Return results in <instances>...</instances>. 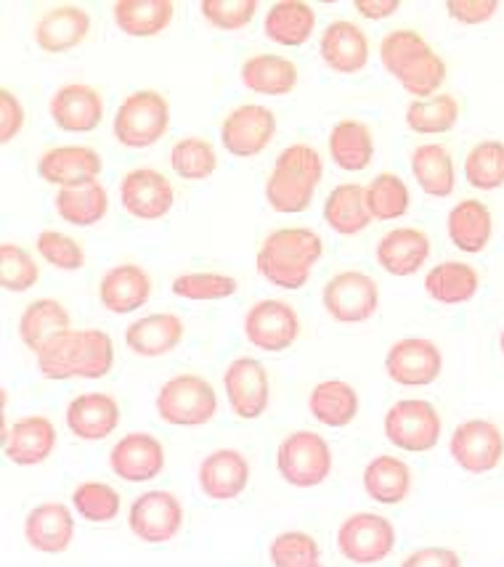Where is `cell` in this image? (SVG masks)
Here are the masks:
<instances>
[{"label":"cell","instance_id":"4316f807","mask_svg":"<svg viewBox=\"0 0 504 567\" xmlns=\"http://www.w3.org/2000/svg\"><path fill=\"white\" fill-rule=\"evenodd\" d=\"M380 268L391 276H414L430 258V236L422 228H391L374 249Z\"/></svg>","mask_w":504,"mask_h":567},{"label":"cell","instance_id":"9f6ffc18","mask_svg":"<svg viewBox=\"0 0 504 567\" xmlns=\"http://www.w3.org/2000/svg\"><path fill=\"white\" fill-rule=\"evenodd\" d=\"M353 9L359 11L364 19L380 22V19L393 17V13L401 9V0H356Z\"/></svg>","mask_w":504,"mask_h":567},{"label":"cell","instance_id":"816d5d0a","mask_svg":"<svg viewBox=\"0 0 504 567\" xmlns=\"http://www.w3.org/2000/svg\"><path fill=\"white\" fill-rule=\"evenodd\" d=\"M258 6V0H202L199 11L215 30L237 32L253 22Z\"/></svg>","mask_w":504,"mask_h":567},{"label":"cell","instance_id":"b9f144b4","mask_svg":"<svg viewBox=\"0 0 504 567\" xmlns=\"http://www.w3.org/2000/svg\"><path fill=\"white\" fill-rule=\"evenodd\" d=\"M460 120V101L449 93H435L430 99L412 101L407 106V127L420 136H439L449 133Z\"/></svg>","mask_w":504,"mask_h":567},{"label":"cell","instance_id":"30bf717a","mask_svg":"<svg viewBox=\"0 0 504 567\" xmlns=\"http://www.w3.org/2000/svg\"><path fill=\"white\" fill-rule=\"evenodd\" d=\"M395 546V528L388 517L374 512H356L342 519L338 528L340 555L353 565H378L391 557Z\"/></svg>","mask_w":504,"mask_h":567},{"label":"cell","instance_id":"d6a6232c","mask_svg":"<svg viewBox=\"0 0 504 567\" xmlns=\"http://www.w3.org/2000/svg\"><path fill=\"white\" fill-rule=\"evenodd\" d=\"M367 496L385 506H399L412 494V467L393 454H380L364 467Z\"/></svg>","mask_w":504,"mask_h":567},{"label":"cell","instance_id":"6da1fadb","mask_svg":"<svg viewBox=\"0 0 504 567\" xmlns=\"http://www.w3.org/2000/svg\"><path fill=\"white\" fill-rule=\"evenodd\" d=\"M43 380H101L114 367V342L104 329H70L35 355Z\"/></svg>","mask_w":504,"mask_h":567},{"label":"cell","instance_id":"f907efd6","mask_svg":"<svg viewBox=\"0 0 504 567\" xmlns=\"http://www.w3.org/2000/svg\"><path fill=\"white\" fill-rule=\"evenodd\" d=\"M35 249L40 258L49 262V266L59 268V271H80L85 266L83 245L64 231H53V228L40 231L35 239Z\"/></svg>","mask_w":504,"mask_h":567},{"label":"cell","instance_id":"e575fe53","mask_svg":"<svg viewBox=\"0 0 504 567\" xmlns=\"http://www.w3.org/2000/svg\"><path fill=\"white\" fill-rule=\"evenodd\" d=\"M316 30V11L302 0H279L268 9L264 32L271 43L285 49H300L311 40Z\"/></svg>","mask_w":504,"mask_h":567},{"label":"cell","instance_id":"1f68e13d","mask_svg":"<svg viewBox=\"0 0 504 567\" xmlns=\"http://www.w3.org/2000/svg\"><path fill=\"white\" fill-rule=\"evenodd\" d=\"M329 157L346 173H361L374 159V136L372 127L361 120L346 117L329 131Z\"/></svg>","mask_w":504,"mask_h":567},{"label":"cell","instance_id":"681fc988","mask_svg":"<svg viewBox=\"0 0 504 567\" xmlns=\"http://www.w3.org/2000/svg\"><path fill=\"white\" fill-rule=\"evenodd\" d=\"M38 281L40 268L35 258H32L24 247L3 241V245H0V287H3L6 292L22 295L30 292Z\"/></svg>","mask_w":504,"mask_h":567},{"label":"cell","instance_id":"ab89813d","mask_svg":"<svg viewBox=\"0 0 504 567\" xmlns=\"http://www.w3.org/2000/svg\"><path fill=\"white\" fill-rule=\"evenodd\" d=\"M412 175L416 186L428 194V197L446 199L454 194L456 171L454 159L446 146L441 144H422L412 152Z\"/></svg>","mask_w":504,"mask_h":567},{"label":"cell","instance_id":"74e56055","mask_svg":"<svg viewBox=\"0 0 504 567\" xmlns=\"http://www.w3.org/2000/svg\"><path fill=\"white\" fill-rule=\"evenodd\" d=\"M481 276L470 262L446 260L439 262L433 271L425 276V292L430 300L441 302V306H465L479 295Z\"/></svg>","mask_w":504,"mask_h":567},{"label":"cell","instance_id":"9c48e42d","mask_svg":"<svg viewBox=\"0 0 504 567\" xmlns=\"http://www.w3.org/2000/svg\"><path fill=\"white\" fill-rule=\"evenodd\" d=\"M321 306L335 321L340 323H364L378 313L380 287L364 271H340L321 289Z\"/></svg>","mask_w":504,"mask_h":567},{"label":"cell","instance_id":"83f0119b","mask_svg":"<svg viewBox=\"0 0 504 567\" xmlns=\"http://www.w3.org/2000/svg\"><path fill=\"white\" fill-rule=\"evenodd\" d=\"M186 323L176 313L141 316L125 329V346L141 358H163L184 342Z\"/></svg>","mask_w":504,"mask_h":567},{"label":"cell","instance_id":"8992f818","mask_svg":"<svg viewBox=\"0 0 504 567\" xmlns=\"http://www.w3.org/2000/svg\"><path fill=\"white\" fill-rule=\"evenodd\" d=\"M171 127V104L157 91L131 93L117 114H114L112 133L127 148H150L165 136Z\"/></svg>","mask_w":504,"mask_h":567},{"label":"cell","instance_id":"277c9868","mask_svg":"<svg viewBox=\"0 0 504 567\" xmlns=\"http://www.w3.org/2000/svg\"><path fill=\"white\" fill-rule=\"evenodd\" d=\"M325 175L321 154L311 144H292L281 148L266 178L268 207L281 215H298L311 207L316 186Z\"/></svg>","mask_w":504,"mask_h":567},{"label":"cell","instance_id":"f35d334b","mask_svg":"<svg viewBox=\"0 0 504 567\" xmlns=\"http://www.w3.org/2000/svg\"><path fill=\"white\" fill-rule=\"evenodd\" d=\"M53 207H56L59 218L70 223V226L89 228L104 220V215L110 213V194H106V188L99 181H91V184L83 186H66L56 192Z\"/></svg>","mask_w":504,"mask_h":567},{"label":"cell","instance_id":"11a10c76","mask_svg":"<svg viewBox=\"0 0 504 567\" xmlns=\"http://www.w3.org/2000/svg\"><path fill=\"white\" fill-rule=\"evenodd\" d=\"M401 567H462V557L449 546H422L403 559Z\"/></svg>","mask_w":504,"mask_h":567},{"label":"cell","instance_id":"cb8c5ba5","mask_svg":"<svg viewBox=\"0 0 504 567\" xmlns=\"http://www.w3.org/2000/svg\"><path fill=\"white\" fill-rule=\"evenodd\" d=\"M59 432L49 416H22L3 435V454L17 467H38L56 451Z\"/></svg>","mask_w":504,"mask_h":567},{"label":"cell","instance_id":"f6af8a7d","mask_svg":"<svg viewBox=\"0 0 504 567\" xmlns=\"http://www.w3.org/2000/svg\"><path fill=\"white\" fill-rule=\"evenodd\" d=\"M171 292L181 297V300L192 302H213V300H226L239 292V281L228 274L218 271H192L181 274L173 279Z\"/></svg>","mask_w":504,"mask_h":567},{"label":"cell","instance_id":"9a60e30c","mask_svg":"<svg viewBox=\"0 0 504 567\" xmlns=\"http://www.w3.org/2000/svg\"><path fill=\"white\" fill-rule=\"evenodd\" d=\"M277 136V114L264 104H239L220 123V144L234 157H258Z\"/></svg>","mask_w":504,"mask_h":567},{"label":"cell","instance_id":"8d00e7d4","mask_svg":"<svg viewBox=\"0 0 504 567\" xmlns=\"http://www.w3.org/2000/svg\"><path fill=\"white\" fill-rule=\"evenodd\" d=\"M325 220L335 234L356 236L367 231L372 223V213L367 205V186L340 184L325 199Z\"/></svg>","mask_w":504,"mask_h":567},{"label":"cell","instance_id":"603a6c76","mask_svg":"<svg viewBox=\"0 0 504 567\" xmlns=\"http://www.w3.org/2000/svg\"><path fill=\"white\" fill-rule=\"evenodd\" d=\"M152 276L136 262H120L101 276L99 302L106 313L125 316L136 313L152 300Z\"/></svg>","mask_w":504,"mask_h":567},{"label":"cell","instance_id":"f1b7e54d","mask_svg":"<svg viewBox=\"0 0 504 567\" xmlns=\"http://www.w3.org/2000/svg\"><path fill=\"white\" fill-rule=\"evenodd\" d=\"M91 32V13L80 6H56L40 13L35 24V43L45 53H66L78 49Z\"/></svg>","mask_w":504,"mask_h":567},{"label":"cell","instance_id":"8fae6325","mask_svg":"<svg viewBox=\"0 0 504 567\" xmlns=\"http://www.w3.org/2000/svg\"><path fill=\"white\" fill-rule=\"evenodd\" d=\"M241 329H245L247 342L253 348L264 350V353H281V350H290L298 342L300 316L290 302L266 297V300H258L247 310Z\"/></svg>","mask_w":504,"mask_h":567},{"label":"cell","instance_id":"52a82bcc","mask_svg":"<svg viewBox=\"0 0 504 567\" xmlns=\"http://www.w3.org/2000/svg\"><path fill=\"white\" fill-rule=\"evenodd\" d=\"M382 430H385L388 443H393L395 449L407 454H425L439 445L443 420L439 409L425 398H403L385 411Z\"/></svg>","mask_w":504,"mask_h":567},{"label":"cell","instance_id":"c3c4849f","mask_svg":"<svg viewBox=\"0 0 504 567\" xmlns=\"http://www.w3.org/2000/svg\"><path fill=\"white\" fill-rule=\"evenodd\" d=\"M268 557L274 567H321L319 542L302 530L279 533L268 546Z\"/></svg>","mask_w":504,"mask_h":567},{"label":"cell","instance_id":"bcb514c9","mask_svg":"<svg viewBox=\"0 0 504 567\" xmlns=\"http://www.w3.org/2000/svg\"><path fill=\"white\" fill-rule=\"evenodd\" d=\"M367 205L372 220H395L409 210V188L401 175L380 173L367 184Z\"/></svg>","mask_w":504,"mask_h":567},{"label":"cell","instance_id":"836d02e7","mask_svg":"<svg viewBox=\"0 0 504 567\" xmlns=\"http://www.w3.org/2000/svg\"><path fill=\"white\" fill-rule=\"evenodd\" d=\"M446 231L452 245L456 249H462V252H483L494 234L492 210H488V205H483L481 199H462L460 205H454L452 213H449Z\"/></svg>","mask_w":504,"mask_h":567},{"label":"cell","instance_id":"7a4b0ae2","mask_svg":"<svg viewBox=\"0 0 504 567\" xmlns=\"http://www.w3.org/2000/svg\"><path fill=\"white\" fill-rule=\"evenodd\" d=\"M380 62L414 101L435 96L449 72L441 53L433 51V45L420 32L407 30V27L382 35Z\"/></svg>","mask_w":504,"mask_h":567},{"label":"cell","instance_id":"4fadbf2b","mask_svg":"<svg viewBox=\"0 0 504 567\" xmlns=\"http://www.w3.org/2000/svg\"><path fill=\"white\" fill-rule=\"evenodd\" d=\"M449 454L460 470L470 475H486L502 464L504 432L492 420H467L454 427Z\"/></svg>","mask_w":504,"mask_h":567},{"label":"cell","instance_id":"d590c367","mask_svg":"<svg viewBox=\"0 0 504 567\" xmlns=\"http://www.w3.org/2000/svg\"><path fill=\"white\" fill-rule=\"evenodd\" d=\"M308 411L325 427L342 430L359 416V393L346 380H325L308 395Z\"/></svg>","mask_w":504,"mask_h":567},{"label":"cell","instance_id":"7dc6e473","mask_svg":"<svg viewBox=\"0 0 504 567\" xmlns=\"http://www.w3.org/2000/svg\"><path fill=\"white\" fill-rule=\"evenodd\" d=\"M72 509H75L85 523H112V519L120 515V494L110 483L85 481L72 491Z\"/></svg>","mask_w":504,"mask_h":567},{"label":"cell","instance_id":"7bdbcfd3","mask_svg":"<svg viewBox=\"0 0 504 567\" xmlns=\"http://www.w3.org/2000/svg\"><path fill=\"white\" fill-rule=\"evenodd\" d=\"M171 167L184 181H205L218 171V154L207 138L186 136L173 144Z\"/></svg>","mask_w":504,"mask_h":567},{"label":"cell","instance_id":"f5cc1de1","mask_svg":"<svg viewBox=\"0 0 504 567\" xmlns=\"http://www.w3.org/2000/svg\"><path fill=\"white\" fill-rule=\"evenodd\" d=\"M24 127V106L9 87H0V144H11Z\"/></svg>","mask_w":504,"mask_h":567},{"label":"cell","instance_id":"ffe728a7","mask_svg":"<svg viewBox=\"0 0 504 567\" xmlns=\"http://www.w3.org/2000/svg\"><path fill=\"white\" fill-rule=\"evenodd\" d=\"M101 171H104V162L93 146H51L38 159L40 178L59 188L91 184V181H99Z\"/></svg>","mask_w":504,"mask_h":567},{"label":"cell","instance_id":"ba28073f","mask_svg":"<svg viewBox=\"0 0 504 567\" xmlns=\"http://www.w3.org/2000/svg\"><path fill=\"white\" fill-rule=\"evenodd\" d=\"M332 449L319 432H290L277 449V470L292 488H316L332 475Z\"/></svg>","mask_w":504,"mask_h":567},{"label":"cell","instance_id":"db71d44e","mask_svg":"<svg viewBox=\"0 0 504 567\" xmlns=\"http://www.w3.org/2000/svg\"><path fill=\"white\" fill-rule=\"evenodd\" d=\"M449 17L460 24H486L500 11L496 0H449Z\"/></svg>","mask_w":504,"mask_h":567},{"label":"cell","instance_id":"5bb4252c","mask_svg":"<svg viewBox=\"0 0 504 567\" xmlns=\"http://www.w3.org/2000/svg\"><path fill=\"white\" fill-rule=\"evenodd\" d=\"M127 528L144 544H167L184 528V504L171 491H146L127 509Z\"/></svg>","mask_w":504,"mask_h":567},{"label":"cell","instance_id":"60d3db41","mask_svg":"<svg viewBox=\"0 0 504 567\" xmlns=\"http://www.w3.org/2000/svg\"><path fill=\"white\" fill-rule=\"evenodd\" d=\"M176 6L171 0H117L112 9L114 24L131 38H154L173 22Z\"/></svg>","mask_w":504,"mask_h":567},{"label":"cell","instance_id":"5b68a950","mask_svg":"<svg viewBox=\"0 0 504 567\" xmlns=\"http://www.w3.org/2000/svg\"><path fill=\"white\" fill-rule=\"evenodd\" d=\"M160 420L171 427H202L218 414V393L202 374H176L160 388L154 401Z\"/></svg>","mask_w":504,"mask_h":567},{"label":"cell","instance_id":"484cf974","mask_svg":"<svg viewBox=\"0 0 504 567\" xmlns=\"http://www.w3.org/2000/svg\"><path fill=\"white\" fill-rule=\"evenodd\" d=\"M321 62L332 72L356 74L369 64V40L367 32L359 24L338 19V22L327 24L319 40Z\"/></svg>","mask_w":504,"mask_h":567},{"label":"cell","instance_id":"3957f363","mask_svg":"<svg viewBox=\"0 0 504 567\" xmlns=\"http://www.w3.org/2000/svg\"><path fill=\"white\" fill-rule=\"evenodd\" d=\"M325 255V241L313 228L290 226L277 228L264 239L255 266L268 284L279 289H302L311 279V268Z\"/></svg>","mask_w":504,"mask_h":567},{"label":"cell","instance_id":"f546056e","mask_svg":"<svg viewBox=\"0 0 504 567\" xmlns=\"http://www.w3.org/2000/svg\"><path fill=\"white\" fill-rule=\"evenodd\" d=\"M70 323L72 316L62 302L53 300V297H40L19 316V337H22L24 348H30L38 355L59 334L70 332Z\"/></svg>","mask_w":504,"mask_h":567},{"label":"cell","instance_id":"e0dca14e","mask_svg":"<svg viewBox=\"0 0 504 567\" xmlns=\"http://www.w3.org/2000/svg\"><path fill=\"white\" fill-rule=\"evenodd\" d=\"M120 202L136 220H160L173 210L176 188L154 167H133L120 181Z\"/></svg>","mask_w":504,"mask_h":567},{"label":"cell","instance_id":"ee69618b","mask_svg":"<svg viewBox=\"0 0 504 567\" xmlns=\"http://www.w3.org/2000/svg\"><path fill=\"white\" fill-rule=\"evenodd\" d=\"M465 181L479 192H494L504 186V144L502 141H481L465 157Z\"/></svg>","mask_w":504,"mask_h":567},{"label":"cell","instance_id":"44dd1931","mask_svg":"<svg viewBox=\"0 0 504 567\" xmlns=\"http://www.w3.org/2000/svg\"><path fill=\"white\" fill-rule=\"evenodd\" d=\"M49 114L64 133H91L104 120V96L89 83H66L51 96Z\"/></svg>","mask_w":504,"mask_h":567},{"label":"cell","instance_id":"2e32d148","mask_svg":"<svg viewBox=\"0 0 504 567\" xmlns=\"http://www.w3.org/2000/svg\"><path fill=\"white\" fill-rule=\"evenodd\" d=\"M385 371L403 388H428L441 377L443 353L428 337H403L388 348Z\"/></svg>","mask_w":504,"mask_h":567},{"label":"cell","instance_id":"4dcf8cb0","mask_svg":"<svg viewBox=\"0 0 504 567\" xmlns=\"http://www.w3.org/2000/svg\"><path fill=\"white\" fill-rule=\"evenodd\" d=\"M241 85L260 96H287L298 87V66L279 53H255L239 70Z\"/></svg>","mask_w":504,"mask_h":567},{"label":"cell","instance_id":"7c38bea8","mask_svg":"<svg viewBox=\"0 0 504 567\" xmlns=\"http://www.w3.org/2000/svg\"><path fill=\"white\" fill-rule=\"evenodd\" d=\"M224 390L232 414L241 422L260 420L271 403V380L258 358L239 355L224 371Z\"/></svg>","mask_w":504,"mask_h":567},{"label":"cell","instance_id":"ac0fdd59","mask_svg":"<svg viewBox=\"0 0 504 567\" xmlns=\"http://www.w3.org/2000/svg\"><path fill=\"white\" fill-rule=\"evenodd\" d=\"M110 470L125 483H150L165 470L163 443L152 432H127L112 445Z\"/></svg>","mask_w":504,"mask_h":567},{"label":"cell","instance_id":"d6986e66","mask_svg":"<svg viewBox=\"0 0 504 567\" xmlns=\"http://www.w3.org/2000/svg\"><path fill=\"white\" fill-rule=\"evenodd\" d=\"M253 467L237 449H215L199 462L197 483L202 494L213 502H234L247 491Z\"/></svg>","mask_w":504,"mask_h":567},{"label":"cell","instance_id":"d4e9b609","mask_svg":"<svg viewBox=\"0 0 504 567\" xmlns=\"http://www.w3.org/2000/svg\"><path fill=\"white\" fill-rule=\"evenodd\" d=\"M120 403L110 393H83L66 406V430L85 443L106 441L120 424Z\"/></svg>","mask_w":504,"mask_h":567},{"label":"cell","instance_id":"6f0895ef","mask_svg":"<svg viewBox=\"0 0 504 567\" xmlns=\"http://www.w3.org/2000/svg\"><path fill=\"white\" fill-rule=\"evenodd\" d=\"M500 350H502V355H504V327H502V332H500Z\"/></svg>","mask_w":504,"mask_h":567},{"label":"cell","instance_id":"7402d4cb","mask_svg":"<svg viewBox=\"0 0 504 567\" xmlns=\"http://www.w3.org/2000/svg\"><path fill=\"white\" fill-rule=\"evenodd\" d=\"M24 538L40 555H64L75 542V515L66 504H38L24 517Z\"/></svg>","mask_w":504,"mask_h":567}]
</instances>
